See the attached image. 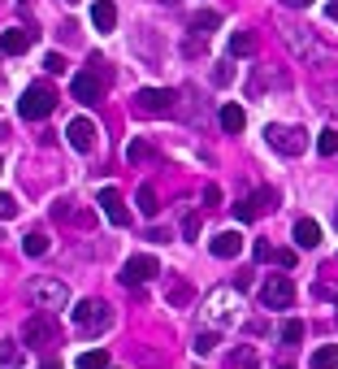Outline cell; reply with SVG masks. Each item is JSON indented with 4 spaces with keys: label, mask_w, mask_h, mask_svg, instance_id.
Here are the masks:
<instances>
[{
    "label": "cell",
    "mask_w": 338,
    "mask_h": 369,
    "mask_svg": "<svg viewBox=\"0 0 338 369\" xmlns=\"http://www.w3.org/2000/svg\"><path fill=\"white\" fill-rule=\"evenodd\" d=\"M100 208H104V218L113 222V226H130V208H126V200H122V191L118 187H100Z\"/></svg>",
    "instance_id": "cell-11"
},
{
    "label": "cell",
    "mask_w": 338,
    "mask_h": 369,
    "mask_svg": "<svg viewBox=\"0 0 338 369\" xmlns=\"http://www.w3.org/2000/svg\"><path fill=\"white\" fill-rule=\"evenodd\" d=\"M282 5H287V9H308L312 0H282Z\"/></svg>",
    "instance_id": "cell-40"
},
{
    "label": "cell",
    "mask_w": 338,
    "mask_h": 369,
    "mask_svg": "<svg viewBox=\"0 0 338 369\" xmlns=\"http://www.w3.org/2000/svg\"><path fill=\"white\" fill-rule=\"evenodd\" d=\"M52 109H56V91H52L48 83L26 87V91H22V100H18V113H22L26 122H43Z\"/></svg>",
    "instance_id": "cell-2"
},
{
    "label": "cell",
    "mask_w": 338,
    "mask_h": 369,
    "mask_svg": "<svg viewBox=\"0 0 338 369\" xmlns=\"http://www.w3.org/2000/svg\"><path fill=\"white\" fill-rule=\"evenodd\" d=\"M269 208H277V196H273L269 187H260V191H256L252 200H243V204L235 208V213H239L243 222H252V218H260V213H269Z\"/></svg>",
    "instance_id": "cell-12"
},
{
    "label": "cell",
    "mask_w": 338,
    "mask_h": 369,
    "mask_svg": "<svg viewBox=\"0 0 338 369\" xmlns=\"http://www.w3.org/2000/svg\"><path fill=\"white\" fill-rule=\"evenodd\" d=\"M126 161H130V166H143V161H156V148H152L148 139H130V148H126Z\"/></svg>",
    "instance_id": "cell-20"
},
{
    "label": "cell",
    "mask_w": 338,
    "mask_h": 369,
    "mask_svg": "<svg viewBox=\"0 0 338 369\" xmlns=\"http://www.w3.org/2000/svg\"><path fill=\"white\" fill-rule=\"evenodd\" d=\"M325 18H329V22H338V0H329V5H325Z\"/></svg>",
    "instance_id": "cell-41"
},
{
    "label": "cell",
    "mask_w": 338,
    "mask_h": 369,
    "mask_svg": "<svg viewBox=\"0 0 338 369\" xmlns=\"http://www.w3.org/2000/svg\"><path fill=\"white\" fill-rule=\"evenodd\" d=\"M31 300H35V308H43V313H61V308L70 304V287H66L61 278H35V283H31Z\"/></svg>",
    "instance_id": "cell-3"
},
{
    "label": "cell",
    "mask_w": 338,
    "mask_h": 369,
    "mask_svg": "<svg viewBox=\"0 0 338 369\" xmlns=\"http://www.w3.org/2000/svg\"><path fill=\"white\" fill-rule=\"evenodd\" d=\"M208 248H212L217 261H235V256L243 252V235H239V231H221V235H212Z\"/></svg>",
    "instance_id": "cell-14"
},
{
    "label": "cell",
    "mask_w": 338,
    "mask_h": 369,
    "mask_svg": "<svg viewBox=\"0 0 338 369\" xmlns=\"http://www.w3.org/2000/svg\"><path fill=\"white\" fill-rule=\"evenodd\" d=\"M156 274H160V261L148 256V252H139V256H130L126 266H122V287H143V283H152Z\"/></svg>",
    "instance_id": "cell-8"
},
{
    "label": "cell",
    "mask_w": 338,
    "mask_h": 369,
    "mask_svg": "<svg viewBox=\"0 0 338 369\" xmlns=\"http://www.w3.org/2000/svg\"><path fill=\"white\" fill-rule=\"evenodd\" d=\"M43 70H52V74H61V70H66V61L56 57V52H48V57H43Z\"/></svg>",
    "instance_id": "cell-37"
},
{
    "label": "cell",
    "mask_w": 338,
    "mask_h": 369,
    "mask_svg": "<svg viewBox=\"0 0 338 369\" xmlns=\"http://www.w3.org/2000/svg\"><path fill=\"white\" fill-rule=\"evenodd\" d=\"M9 218H18V200L9 191H0V222H9Z\"/></svg>",
    "instance_id": "cell-32"
},
{
    "label": "cell",
    "mask_w": 338,
    "mask_h": 369,
    "mask_svg": "<svg viewBox=\"0 0 338 369\" xmlns=\"http://www.w3.org/2000/svg\"><path fill=\"white\" fill-rule=\"evenodd\" d=\"M66 139H70L78 152H91V148H96V122H91V118H74V122L66 126Z\"/></svg>",
    "instance_id": "cell-13"
},
{
    "label": "cell",
    "mask_w": 338,
    "mask_h": 369,
    "mask_svg": "<svg viewBox=\"0 0 338 369\" xmlns=\"http://www.w3.org/2000/svg\"><path fill=\"white\" fill-rule=\"evenodd\" d=\"M265 139H269V148L282 152V156H299V152L308 148V135H304L299 126H282V122H269V126H265Z\"/></svg>",
    "instance_id": "cell-4"
},
{
    "label": "cell",
    "mask_w": 338,
    "mask_h": 369,
    "mask_svg": "<svg viewBox=\"0 0 338 369\" xmlns=\"http://www.w3.org/2000/svg\"><path fill=\"white\" fill-rule=\"evenodd\" d=\"M317 152H321V156H338V126H325V131H321Z\"/></svg>",
    "instance_id": "cell-26"
},
{
    "label": "cell",
    "mask_w": 338,
    "mask_h": 369,
    "mask_svg": "<svg viewBox=\"0 0 338 369\" xmlns=\"http://www.w3.org/2000/svg\"><path fill=\"white\" fill-rule=\"evenodd\" d=\"M204 204H208V208H221V187H217V183L204 187Z\"/></svg>",
    "instance_id": "cell-35"
},
{
    "label": "cell",
    "mask_w": 338,
    "mask_h": 369,
    "mask_svg": "<svg viewBox=\"0 0 338 369\" xmlns=\"http://www.w3.org/2000/svg\"><path fill=\"white\" fill-rule=\"evenodd\" d=\"M321 243V226L312 218H299L295 222V248H317Z\"/></svg>",
    "instance_id": "cell-17"
},
{
    "label": "cell",
    "mask_w": 338,
    "mask_h": 369,
    "mask_svg": "<svg viewBox=\"0 0 338 369\" xmlns=\"http://www.w3.org/2000/svg\"><path fill=\"white\" fill-rule=\"evenodd\" d=\"M104 87H108V79L96 74V66L83 70V74H74V100H78V104H96V100L104 96Z\"/></svg>",
    "instance_id": "cell-10"
},
{
    "label": "cell",
    "mask_w": 338,
    "mask_h": 369,
    "mask_svg": "<svg viewBox=\"0 0 338 369\" xmlns=\"http://www.w3.org/2000/svg\"><path fill=\"white\" fill-rule=\"evenodd\" d=\"M91 22H96V31H100V35H108L113 26H118V5H113V0H96Z\"/></svg>",
    "instance_id": "cell-16"
},
{
    "label": "cell",
    "mask_w": 338,
    "mask_h": 369,
    "mask_svg": "<svg viewBox=\"0 0 338 369\" xmlns=\"http://www.w3.org/2000/svg\"><path fill=\"white\" fill-rule=\"evenodd\" d=\"M230 79H235V70H230V66H217V70H212V83H217V87H225Z\"/></svg>",
    "instance_id": "cell-36"
},
{
    "label": "cell",
    "mask_w": 338,
    "mask_h": 369,
    "mask_svg": "<svg viewBox=\"0 0 338 369\" xmlns=\"http://www.w3.org/2000/svg\"><path fill=\"white\" fill-rule=\"evenodd\" d=\"M35 44V35L31 31H22V26H9L5 35H0V52H9V57H18V52H26Z\"/></svg>",
    "instance_id": "cell-15"
},
{
    "label": "cell",
    "mask_w": 338,
    "mask_h": 369,
    "mask_svg": "<svg viewBox=\"0 0 338 369\" xmlns=\"http://www.w3.org/2000/svg\"><path fill=\"white\" fill-rule=\"evenodd\" d=\"M135 109L143 118H165V113H174V91H165V87H143L135 96Z\"/></svg>",
    "instance_id": "cell-7"
},
{
    "label": "cell",
    "mask_w": 338,
    "mask_h": 369,
    "mask_svg": "<svg viewBox=\"0 0 338 369\" xmlns=\"http://www.w3.org/2000/svg\"><path fill=\"white\" fill-rule=\"evenodd\" d=\"M165 287H169V304H174V308H187V304H191V287H187L183 278H169Z\"/></svg>",
    "instance_id": "cell-23"
},
{
    "label": "cell",
    "mask_w": 338,
    "mask_h": 369,
    "mask_svg": "<svg viewBox=\"0 0 338 369\" xmlns=\"http://www.w3.org/2000/svg\"><path fill=\"white\" fill-rule=\"evenodd\" d=\"M0 170H5V161H0Z\"/></svg>",
    "instance_id": "cell-44"
},
{
    "label": "cell",
    "mask_w": 338,
    "mask_h": 369,
    "mask_svg": "<svg viewBox=\"0 0 338 369\" xmlns=\"http://www.w3.org/2000/svg\"><path fill=\"white\" fill-rule=\"evenodd\" d=\"M221 26V14L217 9H195V18H191V31L195 35H208V31H217Z\"/></svg>",
    "instance_id": "cell-21"
},
{
    "label": "cell",
    "mask_w": 338,
    "mask_h": 369,
    "mask_svg": "<svg viewBox=\"0 0 338 369\" xmlns=\"http://www.w3.org/2000/svg\"><path fill=\"white\" fill-rule=\"evenodd\" d=\"M321 96H325V104H334V109H338V83H329V87H325Z\"/></svg>",
    "instance_id": "cell-39"
},
{
    "label": "cell",
    "mask_w": 338,
    "mask_h": 369,
    "mask_svg": "<svg viewBox=\"0 0 338 369\" xmlns=\"http://www.w3.org/2000/svg\"><path fill=\"white\" fill-rule=\"evenodd\" d=\"M156 5H178V0H156Z\"/></svg>",
    "instance_id": "cell-42"
},
{
    "label": "cell",
    "mask_w": 338,
    "mask_h": 369,
    "mask_svg": "<svg viewBox=\"0 0 338 369\" xmlns=\"http://www.w3.org/2000/svg\"><path fill=\"white\" fill-rule=\"evenodd\" d=\"M334 226H338V208H334Z\"/></svg>",
    "instance_id": "cell-43"
},
{
    "label": "cell",
    "mask_w": 338,
    "mask_h": 369,
    "mask_svg": "<svg viewBox=\"0 0 338 369\" xmlns=\"http://www.w3.org/2000/svg\"><path fill=\"white\" fill-rule=\"evenodd\" d=\"M183 235H187L191 243L200 239V213H187V218H183Z\"/></svg>",
    "instance_id": "cell-33"
},
{
    "label": "cell",
    "mask_w": 338,
    "mask_h": 369,
    "mask_svg": "<svg viewBox=\"0 0 338 369\" xmlns=\"http://www.w3.org/2000/svg\"><path fill=\"white\" fill-rule=\"evenodd\" d=\"M22 360H26V352L18 343H0V365H22Z\"/></svg>",
    "instance_id": "cell-28"
},
{
    "label": "cell",
    "mask_w": 338,
    "mask_h": 369,
    "mask_svg": "<svg viewBox=\"0 0 338 369\" xmlns=\"http://www.w3.org/2000/svg\"><path fill=\"white\" fill-rule=\"evenodd\" d=\"M269 261H277L282 270H295V248H273V252H269Z\"/></svg>",
    "instance_id": "cell-31"
},
{
    "label": "cell",
    "mask_w": 338,
    "mask_h": 369,
    "mask_svg": "<svg viewBox=\"0 0 338 369\" xmlns=\"http://www.w3.org/2000/svg\"><path fill=\"white\" fill-rule=\"evenodd\" d=\"M191 348H195V356H208V352L217 348V330H204V335H195V343H191Z\"/></svg>",
    "instance_id": "cell-29"
},
{
    "label": "cell",
    "mask_w": 338,
    "mask_h": 369,
    "mask_svg": "<svg viewBox=\"0 0 338 369\" xmlns=\"http://www.w3.org/2000/svg\"><path fill=\"white\" fill-rule=\"evenodd\" d=\"M308 365H312V369H334V365H338V343H325V348H317Z\"/></svg>",
    "instance_id": "cell-24"
},
{
    "label": "cell",
    "mask_w": 338,
    "mask_h": 369,
    "mask_svg": "<svg viewBox=\"0 0 338 369\" xmlns=\"http://www.w3.org/2000/svg\"><path fill=\"white\" fill-rule=\"evenodd\" d=\"M22 252H26V256H43V252H48V235H43V231H31V235L22 239Z\"/></svg>",
    "instance_id": "cell-25"
},
{
    "label": "cell",
    "mask_w": 338,
    "mask_h": 369,
    "mask_svg": "<svg viewBox=\"0 0 338 369\" xmlns=\"http://www.w3.org/2000/svg\"><path fill=\"white\" fill-rule=\"evenodd\" d=\"M252 252H256V261H269V252H273V248H269V239H256V248H252Z\"/></svg>",
    "instance_id": "cell-38"
},
{
    "label": "cell",
    "mask_w": 338,
    "mask_h": 369,
    "mask_svg": "<svg viewBox=\"0 0 338 369\" xmlns=\"http://www.w3.org/2000/svg\"><path fill=\"white\" fill-rule=\"evenodd\" d=\"M104 365H108V352H104V348L83 352V356H78V369H104Z\"/></svg>",
    "instance_id": "cell-27"
},
{
    "label": "cell",
    "mask_w": 338,
    "mask_h": 369,
    "mask_svg": "<svg viewBox=\"0 0 338 369\" xmlns=\"http://www.w3.org/2000/svg\"><path fill=\"white\" fill-rule=\"evenodd\" d=\"M22 343L26 348H48V343H56V322H52V313H35V318H26V326H22Z\"/></svg>",
    "instance_id": "cell-6"
},
{
    "label": "cell",
    "mask_w": 338,
    "mask_h": 369,
    "mask_svg": "<svg viewBox=\"0 0 338 369\" xmlns=\"http://www.w3.org/2000/svg\"><path fill=\"white\" fill-rule=\"evenodd\" d=\"M70 313H74V326H78L83 335H104V330L113 326V308H108L104 300H96V295H91V300H78Z\"/></svg>",
    "instance_id": "cell-1"
},
{
    "label": "cell",
    "mask_w": 338,
    "mask_h": 369,
    "mask_svg": "<svg viewBox=\"0 0 338 369\" xmlns=\"http://www.w3.org/2000/svg\"><path fill=\"white\" fill-rule=\"evenodd\" d=\"M230 365H256V352L252 348H235L230 352Z\"/></svg>",
    "instance_id": "cell-34"
},
{
    "label": "cell",
    "mask_w": 338,
    "mask_h": 369,
    "mask_svg": "<svg viewBox=\"0 0 338 369\" xmlns=\"http://www.w3.org/2000/svg\"><path fill=\"white\" fill-rule=\"evenodd\" d=\"M260 304L265 308H291L295 304V283L287 274H273L265 287H260Z\"/></svg>",
    "instance_id": "cell-9"
},
{
    "label": "cell",
    "mask_w": 338,
    "mask_h": 369,
    "mask_svg": "<svg viewBox=\"0 0 338 369\" xmlns=\"http://www.w3.org/2000/svg\"><path fill=\"white\" fill-rule=\"evenodd\" d=\"M282 339H287V343H299V339H304V322H299V318L282 322Z\"/></svg>",
    "instance_id": "cell-30"
},
{
    "label": "cell",
    "mask_w": 338,
    "mask_h": 369,
    "mask_svg": "<svg viewBox=\"0 0 338 369\" xmlns=\"http://www.w3.org/2000/svg\"><path fill=\"white\" fill-rule=\"evenodd\" d=\"M235 308H239V295H235L230 287H217V291H208V300H204V313H208L212 326L235 322Z\"/></svg>",
    "instance_id": "cell-5"
},
{
    "label": "cell",
    "mask_w": 338,
    "mask_h": 369,
    "mask_svg": "<svg viewBox=\"0 0 338 369\" xmlns=\"http://www.w3.org/2000/svg\"><path fill=\"white\" fill-rule=\"evenodd\" d=\"M247 126V113L239 109V104H221V131H230V135H239Z\"/></svg>",
    "instance_id": "cell-19"
},
{
    "label": "cell",
    "mask_w": 338,
    "mask_h": 369,
    "mask_svg": "<svg viewBox=\"0 0 338 369\" xmlns=\"http://www.w3.org/2000/svg\"><path fill=\"white\" fill-rule=\"evenodd\" d=\"M256 52V35L252 31H235L230 35V57H252Z\"/></svg>",
    "instance_id": "cell-22"
},
{
    "label": "cell",
    "mask_w": 338,
    "mask_h": 369,
    "mask_svg": "<svg viewBox=\"0 0 338 369\" xmlns=\"http://www.w3.org/2000/svg\"><path fill=\"white\" fill-rule=\"evenodd\" d=\"M135 204H139V213H143V218H156V213H160V196H156V187L143 183V187L135 191Z\"/></svg>",
    "instance_id": "cell-18"
}]
</instances>
